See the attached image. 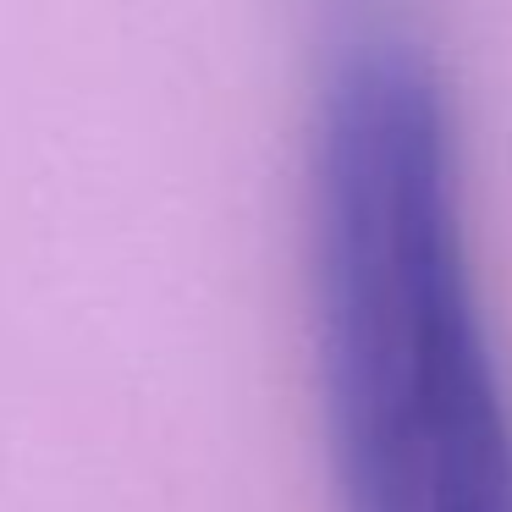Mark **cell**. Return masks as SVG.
<instances>
[{
  "label": "cell",
  "mask_w": 512,
  "mask_h": 512,
  "mask_svg": "<svg viewBox=\"0 0 512 512\" xmlns=\"http://www.w3.org/2000/svg\"><path fill=\"white\" fill-rule=\"evenodd\" d=\"M303 287L342 512H512V397L430 45L342 6L303 160Z\"/></svg>",
  "instance_id": "obj_1"
}]
</instances>
